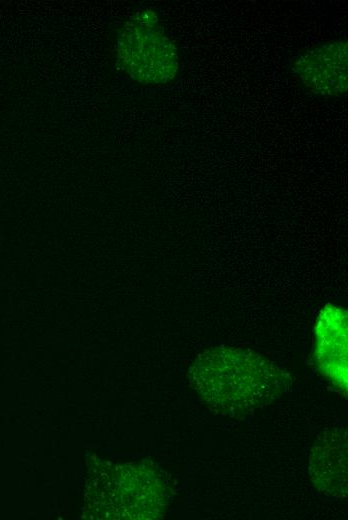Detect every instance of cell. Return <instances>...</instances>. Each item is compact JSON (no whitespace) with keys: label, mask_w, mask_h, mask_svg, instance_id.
<instances>
[{"label":"cell","mask_w":348,"mask_h":520,"mask_svg":"<svg viewBox=\"0 0 348 520\" xmlns=\"http://www.w3.org/2000/svg\"><path fill=\"white\" fill-rule=\"evenodd\" d=\"M191 386L216 414L242 418L271 404L292 378L249 349L220 346L204 351L189 370Z\"/></svg>","instance_id":"1"},{"label":"cell","mask_w":348,"mask_h":520,"mask_svg":"<svg viewBox=\"0 0 348 520\" xmlns=\"http://www.w3.org/2000/svg\"><path fill=\"white\" fill-rule=\"evenodd\" d=\"M117 61L135 81L163 85L172 81L179 69L173 41L149 8L134 12L124 23L116 44Z\"/></svg>","instance_id":"2"},{"label":"cell","mask_w":348,"mask_h":520,"mask_svg":"<svg viewBox=\"0 0 348 520\" xmlns=\"http://www.w3.org/2000/svg\"><path fill=\"white\" fill-rule=\"evenodd\" d=\"M292 70L313 94L339 97L347 91V42L330 41L297 56Z\"/></svg>","instance_id":"3"},{"label":"cell","mask_w":348,"mask_h":520,"mask_svg":"<svg viewBox=\"0 0 348 520\" xmlns=\"http://www.w3.org/2000/svg\"><path fill=\"white\" fill-rule=\"evenodd\" d=\"M316 360L321 373L340 391L347 393V314L327 305L316 325Z\"/></svg>","instance_id":"4"},{"label":"cell","mask_w":348,"mask_h":520,"mask_svg":"<svg viewBox=\"0 0 348 520\" xmlns=\"http://www.w3.org/2000/svg\"><path fill=\"white\" fill-rule=\"evenodd\" d=\"M347 437L343 428L321 433L310 453L309 474L318 491L338 498L347 494Z\"/></svg>","instance_id":"5"}]
</instances>
